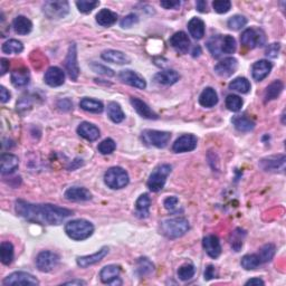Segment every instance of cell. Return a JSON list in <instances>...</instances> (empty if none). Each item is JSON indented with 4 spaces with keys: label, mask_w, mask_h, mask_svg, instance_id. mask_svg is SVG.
Segmentation results:
<instances>
[{
    "label": "cell",
    "mask_w": 286,
    "mask_h": 286,
    "mask_svg": "<svg viewBox=\"0 0 286 286\" xmlns=\"http://www.w3.org/2000/svg\"><path fill=\"white\" fill-rule=\"evenodd\" d=\"M220 43H221V35L214 36L207 41V47H208L209 52L212 53L214 57L216 58L220 57V56L223 55V53H221V48H220Z\"/></svg>",
    "instance_id": "cell-45"
},
{
    "label": "cell",
    "mask_w": 286,
    "mask_h": 286,
    "mask_svg": "<svg viewBox=\"0 0 286 286\" xmlns=\"http://www.w3.org/2000/svg\"><path fill=\"white\" fill-rule=\"evenodd\" d=\"M95 18H96L97 24L101 26H104V27H108V26H112L115 24L116 20H118V15H116V13H114V11L104 8L96 14Z\"/></svg>",
    "instance_id": "cell-28"
},
{
    "label": "cell",
    "mask_w": 286,
    "mask_h": 286,
    "mask_svg": "<svg viewBox=\"0 0 286 286\" xmlns=\"http://www.w3.org/2000/svg\"><path fill=\"white\" fill-rule=\"evenodd\" d=\"M188 29H189L190 35L194 37L195 39H201L205 36L206 32V26L205 22L202 21L200 18L195 17L188 22Z\"/></svg>",
    "instance_id": "cell-30"
},
{
    "label": "cell",
    "mask_w": 286,
    "mask_h": 286,
    "mask_svg": "<svg viewBox=\"0 0 286 286\" xmlns=\"http://www.w3.org/2000/svg\"><path fill=\"white\" fill-rule=\"evenodd\" d=\"M198 139L194 134H184L182 137L178 138L172 145V150L176 153L190 152L197 148Z\"/></svg>",
    "instance_id": "cell-11"
},
{
    "label": "cell",
    "mask_w": 286,
    "mask_h": 286,
    "mask_svg": "<svg viewBox=\"0 0 286 286\" xmlns=\"http://www.w3.org/2000/svg\"><path fill=\"white\" fill-rule=\"evenodd\" d=\"M120 273H121V268L118 265H107L102 268L100 273L101 281L105 284H121V281H119Z\"/></svg>",
    "instance_id": "cell-17"
},
{
    "label": "cell",
    "mask_w": 286,
    "mask_h": 286,
    "mask_svg": "<svg viewBox=\"0 0 286 286\" xmlns=\"http://www.w3.org/2000/svg\"><path fill=\"white\" fill-rule=\"evenodd\" d=\"M91 67H92V70L97 74L104 75V76H108V77L114 76V72H113V70L108 69V67L104 66V65H101V64L93 63L91 65Z\"/></svg>",
    "instance_id": "cell-53"
},
{
    "label": "cell",
    "mask_w": 286,
    "mask_h": 286,
    "mask_svg": "<svg viewBox=\"0 0 286 286\" xmlns=\"http://www.w3.org/2000/svg\"><path fill=\"white\" fill-rule=\"evenodd\" d=\"M58 107L61 108V110H63V111H70L71 108L73 107V104H72V102H71L70 100L65 99V100L59 101V102H58Z\"/></svg>",
    "instance_id": "cell-61"
},
{
    "label": "cell",
    "mask_w": 286,
    "mask_h": 286,
    "mask_svg": "<svg viewBox=\"0 0 286 286\" xmlns=\"http://www.w3.org/2000/svg\"><path fill=\"white\" fill-rule=\"evenodd\" d=\"M217 103L218 95L213 88H206L199 96V104L204 107H213Z\"/></svg>",
    "instance_id": "cell-29"
},
{
    "label": "cell",
    "mask_w": 286,
    "mask_h": 286,
    "mask_svg": "<svg viewBox=\"0 0 286 286\" xmlns=\"http://www.w3.org/2000/svg\"><path fill=\"white\" fill-rule=\"evenodd\" d=\"M39 282L32 274L26 272H15L7 276L2 281L3 286H14V285H38Z\"/></svg>",
    "instance_id": "cell-10"
},
{
    "label": "cell",
    "mask_w": 286,
    "mask_h": 286,
    "mask_svg": "<svg viewBox=\"0 0 286 286\" xmlns=\"http://www.w3.org/2000/svg\"><path fill=\"white\" fill-rule=\"evenodd\" d=\"M138 21H139V18H138L137 15L130 14V15H127L126 17H124L123 19L121 20V27L130 28V27H132L134 24H137Z\"/></svg>",
    "instance_id": "cell-54"
},
{
    "label": "cell",
    "mask_w": 286,
    "mask_h": 286,
    "mask_svg": "<svg viewBox=\"0 0 286 286\" xmlns=\"http://www.w3.org/2000/svg\"><path fill=\"white\" fill-rule=\"evenodd\" d=\"M43 13L50 19H61L70 13L67 1H46L43 5Z\"/></svg>",
    "instance_id": "cell-8"
},
{
    "label": "cell",
    "mask_w": 286,
    "mask_h": 286,
    "mask_svg": "<svg viewBox=\"0 0 286 286\" xmlns=\"http://www.w3.org/2000/svg\"><path fill=\"white\" fill-rule=\"evenodd\" d=\"M107 115L114 123H121L125 118L121 107L116 102H110L107 104Z\"/></svg>",
    "instance_id": "cell-37"
},
{
    "label": "cell",
    "mask_w": 286,
    "mask_h": 286,
    "mask_svg": "<svg viewBox=\"0 0 286 286\" xmlns=\"http://www.w3.org/2000/svg\"><path fill=\"white\" fill-rule=\"evenodd\" d=\"M189 228V221L183 217L170 218V219H165L161 223V232L170 239H176L183 236L188 232Z\"/></svg>",
    "instance_id": "cell-2"
},
{
    "label": "cell",
    "mask_w": 286,
    "mask_h": 286,
    "mask_svg": "<svg viewBox=\"0 0 286 286\" xmlns=\"http://www.w3.org/2000/svg\"><path fill=\"white\" fill-rule=\"evenodd\" d=\"M150 206H151V199H150L148 194L141 195L135 204V209H137V214L140 218H146L149 216Z\"/></svg>",
    "instance_id": "cell-33"
},
{
    "label": "cell",
    "mask_w": 286,
    "mask_h": 286,
    "mask_svg": "<svg viewBox=\"0 0 286 286\" xmlns=\"http://www.w3.org/2000/svg\"><path fill=\"white\" fill-rule=\"evenodd\" d=\"M1 50L5 54H19L24 51V45L17 39H9L2 45Z\"/></svg>",
    "instance_id": "cell-41"
},
{
    "label": "cell",
    "mask_w": 286,
    "mask_h": 286,
    "mask_svg": "<svg viewBox=\"0 0 286 286\" xmlns=\"http://www.w3.org/2000/svg\"><path fill=\"white\" fill-rule=\"evenodd\" d=\"M195 266L193 264H183L179 267L178 269V277L179 280H181L183 282L189 281L195 275Z\"/></svg>",
    "instance_id": "cell-47"
},
{
    "label": "cell",
    "mask_w": 286,
    "mask_h": 286,
    "mask_svg": "<svg viewBox=\"0 0 286 286\" xmlns=\"http://www.w3.org/2000/svg\"><path fill=\"white\" fill-rule=\"evenodd\" d=\"M171 172V165L170 164H160L154 169L152 174L150 175L148 180V188L153 193L162 190L165 181H167L168 176Z\"/></svg>",
    "instance_id": "cell-5"
},
{
    "label": "cell",
    "mask_w": 286,
    "mask_h": 286,
    "mask_svg": "<svg viewBox=\"0 0 286 286\" xmlns=\"http://www.w3.org/2000/svg\"><path fill=\"white\" fill-rule=\"evenodd\" d=\"M64 197L70 201H88L92 199V194L86 188L72 187L65 191Z\"/></svg>",
    "instance_id": "cell-20"
},
{
    "label": "cell",
    "mask_w": 286,
    "mask_h": 286,
    "mask_svg": "<svg viewBox=\"0 0 286 286\" xmlns=\"http://www.w3.org/2000/svg\"><path fill=\"white\" fill-rule=\"evenodd\" d=\"M116 148V144L114 140H112V139H105L102 142L100 143L99 146H97V150H99V152H101L102 154H110L113 151H114Z\"/></svg>",
    "instance_id": "cell-51"
},
{
    "label": "cell",
    "mask_w": 286,
    "mask_h": 286,
    "mask_svg": "<svg viewBox=\"0 0 286 286\" xmlns=\"http://www.w3.org/2000/svg\"><path fill=\"white\" fill-rule=\"evenodd\" d=\"M220 48H221V53H223V54H234V53L236 52V48H237L236 40H235L234 37L231 36V35L221 36Z\"/></svg>",
    "instance_id": "cell-42"
},
{
    "label": "cell",
    "mask_w": 286,
    "mask_h": 286,
    "mask_svg": "<svg viewBox=\"0 0 286 286\" xmlns=\"http://www.w3.org/2000/svg\"><path fill=\"white\" fill-rule=\"evenodd\" d=\"M285 156L284 154H277V156H270L263 158L259 161V167L264 171H277L278 169L284 168Z\"/></svg>",
    "instance_id": "cell-16"
},
{
    "label": "cell",
    "mask_w": 286,
    "mask_h": 286,
    "mask_svg": "<svg viewBox=\"0 0 286 286\" xmlns=\"http://www.w3.org/2000/svg\"><path fill=\"white\" fill-rule=\"evenodd\" d=\"M44 81L52 88H57V86L63 85L65 82V73L59 67L52 66L45 73Z\"/></svg>",
    "instance_id": "cell-15"
},
{
    "label": "cell",
    "mask_w": 286,
    "mask_h": 286,
    "mask_svg": "<svg viewBox=\"0 0 286 286\" xmlns=\"http://www.w3.org/2000/svg\"><path fill=\"white\" fill-rule=\"evenodd\" d=\"M170 45L180 54H187L190 47V39L184 32H178L170 38Z\"/></svg>",
    "instance_id": "cell-18"
},
{
    "label": "cell",
    "mask_w": 286,
    "mask_h": 286,
    "mask_svg": "<svg viewBox=\"0 0 286 286\" xmlns=\"http://www.w3.org/2000/svg\"><path fill=\"white\" fill-rule=\"evenodd\" d=\"M65 67L66 71L69 72V75L72 80L76 81L78 78V75H80V67H78L77 63V51L75 44H72L70 46V50L65 59Z\"/></svg>",
    "instance_id": "cell-12"
},
{
    "label": "cell",
    "mask_w": 286,
    "mask_h": 286,
    "mask_svg": "<svg viewBox=\"0 0 286 286\" xmlns=\"http://www.w3.org/2000/svg\"><path fill=\"white\" fill-rule=\"evenodd\" d=\"M99 5L100 2L97 0H81V1H76L77 9L83 14H89Z\"/></svg>",
    "instance_id": "cell-50"
},
{
    "label": "cell",
    "mask_w": 286,
    "mask_h": 286,
    "mask_svg": "<svg viewBox=\"0 0 286 286\" xmlns=\"http://www.w3.org/2000/svg\"><path fill=\"white\" fill-rule=\"evenodd\" d=\"M0 164H1V174L10 175L15 170H17L18 165H19V160L15 154L5 153L0 158Z\"/></svg>",
    "instance_id": "cell-25"
},
{
    "label": "cell",
    "mask_w": 286,
    "mask_h": 286,
    "mask_svg": "<svg viewBox=\"0 0 286 286\" xmlns=\"http://www.w3.org/2000/svg\"><path fill=\"white\" fill-rule=\"evenodd\" d=\"M80 107L84 111H88L91 113H101L104 108L102 102L93 100V99H89V97H84V99L81 101Z\"/></svg>",
    "instance_id": "cell-38"
},
{
    "label": "cell",
    "mask_w": 286,
    "mask_h": 286,
    "mask_svg": "<svg viewBox=\"0 0 286 286\" xmlns=\"http://www.w3.org/2000/svg\"><path fill=\"white\" fill-rule=\"evenodd\" d=\"M131 104L134 107V110L138 112L139 115H141L142 118L148 119V120H157L158 114L156 112H153L151 108L149 107V105L143 102L142 100L138 99V97H131Z\"/></svg>",
    "instance_id": "cell-24"
},
{
    "label": "cell",
    "mask_w": 286,
    "mask_h": 286,
    "mask_svg": "<svg viewBox=\"0 0 286 286\" xmlns=\"http://www.w3.org/2000/svg\"><path fill=\"white\" fill-rule=\"evenodd\" d=\"M196 7H197V10L200 11V13H207V8H208L207 2L204 1V0H199V1H197Z\"/></svg>",
    "instance_id": "cell-62"
},
{
    "label": "cell",
    "mask_w": 286,
    "mask_h": 286,
    "mask_svg": "<svg viewBox=\"0 0 286 286\" xmlns=\"http://www.w3.org/2000/svg\"><path fill=\"white\" fill-rule=\"evenodd\" d=\"M77 133L88 141H96L100 138L99 127L89 122H82L77 127Z\"/></svg>",
    "instance_id": "cell-23"
},
{
    "label": "cell",
    "mask_w": 286,
    "mask_h": 286,
    "mask_svg": "<svg viewBox=\"0 0 286 286\" xmlns=\"http://www.w3.org/2000/svg\"><path fill=\"white\" fill-rule=\"evenodd\" d=\"M11 84H13L15 88H24L29 83L31 80V74H29V71L26 69V67H21V69L15 70L13 73H11Z\"/></svg>",
    "instance_id": "cell-26"
},
{
    "label": "cell",
    "mask_w": 286,
    "mask_h": 286,
    "mask_svg": "<svg viewBox=\"0 0 286 286\" xmlns=\"http://www.w3.org/2000/svg\"><path fill=\"white\" fill-rule=\"evenodd\" d=\"M204 276H205V280L206 281H210L213 280L217 276V272H216V268L213 265H208L206 267L205 269V273H204Z\"/></svg>",
    "instance_id": "cell-58"
},
{
    "label": "cell",
    "mask_w": 286,
    "mask_h": 286,
    "mask_svg": "<svg viewBox=\"0 0 286 286\" xmlns=\"http://www.w3.org/2000/svg\"><path fill=\"white\" fill-rule=\"evenodd\" d=\"M137 266H138V273L140 274L141 276H144V275H148V274L152 273L153 269H154V266L151 262L149 261L148 258H140L137 263Z\"/></svg>",
    "instance_id": "cell-49"
},
{
    "label": "cell",
    "mask_w": 286,
    "mask_h": 286,
    "mask_svg": "<svg viewBox=\"0 0 286 286\" xmlns=\"http://www.w3.org/2000/svg\"><path fill=\"white\" fill-rule=\"evenodd\" d=\"M178 202H179V199L177 197H168L163 202L164 208L170 210V212H174V210L177 208V206H178Z\"/></svg>",
    "instance_id": "cell-56"
},
{
    "label": "cell",
    "mask_w": 286,
    "mask_h": 286,
    "mask_svg": "<svg viewBox=\"0 0 286 286\" xmlns=\"http://www.w3.org/2000/svg\"><path fill=\"white\" fill-rule=\"evenodd\" d=\"M14 246L9 242H2L0 245V258L3 265H10L14 261Z\"/></svg>",
    "instance_id": "cell-36"
},
{
    "label": "cell",
    "mask_w": 286,
    "mask_h": 286,
    "mask_svg": "<svg viewBox=\"0 0 286 286\" xmlns=\"http://www.w3.org/2000/svg\"><path fill=\"white\" fill-rule=\"evenodd\" d=\"M202 246H204L206 253L212 258L219 257L221 254V245L217 236L209 235L205 237L204 240H202Z\"/></svg>",
    "instance_id": "cell-19"
},
{
    "label": "cell",
    "mask_w": 286,
    "mask_h": 286,
    "mask_svg": "<svg viewBox=\"0 0 286 286\" xmlns=\"http://www.w3.org/2000/svg\"><path fill=\"white\" fill-rule=\"evenodd\" d=\"M15 210L18 216L32 223L40 225H59L74 213L51 204H32L25 200H17Z\"/></svg>",
    "instance_id": "cell-1"
},
{
    "label": "cell",
    "mask_w": 286,
    "mask_h": 286,
    "mask_svg": "<svg viewBox=\"0 0 286 286\" xmlns=\"http://www.w3.org/2000/svg\"><path fill=\"white\" fill-rule=\"evenodd\" d=\"M283 89L284 84L281 81L273 82L272 84L267 86L265 91V102H269V101L277 99V97L281 95V93L283 92Z\"/></svg>",
    "instance_id": "cell-35"
},
{
    "label": "cell",
    "mask_w": 286,
    "mask_h": 286,
    "mask_svg": "<svg viewBox=\"0 0 286 286\" xmlns=\"http://www.w3.org/2000/svg\"><path fill=\"white\" fill-rule=\"evenodd\" d=\"M160 5L164 9H176L180 6V1L178 0H163V1L160 2Z\"/></svg>",
    "instance_id": "cell-57"
},
{
    "label": "cell",
    "mask_w": 286,
    "mask_h": 286,
    "mask_svg": "<svg viewBox=\"0 0 286 286\" xmlns=\"http://www.w3.org/2000/svg\"><path fill=\"white\" fill-rule=\"evenodd\" d=\"M129 181V175L121 167L110 168L104 175V182L111 189H122Z\"/></svg>",
    "instance_id": "cell-4"
},
{
    "label": "cell",
    "mask_w": 286,
    "mask_h": 286,
    "mask_svg": "<svg viewBox=\"0 0 286 286\" xmlns=\"http://www.w3.org/2000/svg\"><path fill=\"white\" fill-rule=\"evenodd\" d=\"M281 51V44L273 43L267 46L266 48V56L270 58H276L278 56V53Z\"/></svg>",
    "instance_id": "cell-55"
},
{
    "label": "cell",
    "mask_w": 286,
    "mask_h": 286,
    "mask_svg": "<svg viewBox=\"0 0 286 286\" xmlns=\"http://www.w3.org/2000/svg\"><path fill=\"white\" fill-rule=\"evenodd\" d=\"M232 122L240 132H250L255 127V122L251 121L246 115H237L232 120Z\"/></svg>",
    "instance_id": "cell-34"
},
{
    "label": "cell",
    "mask_w": 286,
    "mask_h": 286,
    "mask_svg": "<svg viewBox=\"0 0 286 286\" xmlns=\"http://www.w3.org/2000/svg\"><path fill=\"white\" fill-rule=\"evenodd\" d=\"M64 284L65 285H85V282L81 281V280H75V281L66 282V283H64Z\"/></svg>",
    "instance_id": "cell-64"
},
{
    "label": "cell",
    "mask_w": 286,
    "mask_h": 286,
    "mask_svg": "<svg viewBox=\"0 0 286 286\" xmlns=\"http://www.w3.org/2000/svg\"><path fill=\"white\" fill-rule=\"evenodd\" d=\"M240 264H242V266L245 269L251 270V269L257 268L259 265H262V262L261 259H259V256L257 254H248L242 258Z\"/></svg>",
    "instance_id": "cell-44"
},
{
    "label": "cell",
    "mask_w": 286,
    "mask_h": 286,
    "mask_svg": "<svg viewBox=\"0 0 286 286\" xmlns=\"http://www.w3.org/2000/svg\"><path fill=\"white\" fill-rule=\"evenodd\" d=\"M245 236H246V232L245 231H243L242 228H236L235 231L232 232L231 245L235 251H239L240 250H242Z\"/></svg>",
    "instance_id": "cell-40"
},
{
    "label": "cell",
    "mask_w": 286,
    "mask_h": 286,
    "mask_svg": "<svg viewBox=\"0 0 286 286\" xmlns=\"http://www.w3.org/2000/svg\"><path fill=\"white\" fill-rule=\"evenodd\" d=\"M65 232L71 239L84 240L92 236L94 232V226L85 219L71 220L65 225Z\"/></svg>",
    "instance_id": "cell-3"
},
{
    "label": "cell",
    "mask_w": 286,
    "mask_h": 286,
    "mask_svg": "<svg viewBox=\"0 0 286 286\" xmlns=\"http://www.w3.org/2000/svg\"><path fill=\"white\" fill-rule=\"evenodd\" d=\"M245 285H264V281L261 280V278H258V277L250 278V281L246 282Z\"/></svg>",
    "instance_id": "cell-63"
},
{
    "label": "cell",
    "mask_w": 286,
    "mask_h": 286,
    "mask_svg": "<svg viewBox=\"0 0 286 286\" xmlns=\"http://www.w3.org/2000/svg\"><path fill=\"white\" fill-rule=\"evenodd\" d=\"M237 67H238L237 59L234 57H227L217 63V65L214 66V72L221 77H229L235 73Z\"/></svg>",
    "instance_id": "cell-14"
},
{
    "label": "cell",
    "mask_w": 286,
    "mask_h": 286,
    "mask_svg": "<svg viewBox=\"0 0 286 286\" xmlns=\"http://www.w3.org/2000/svg\"><path fill=\"white\" fill-rule=\"evenodd\" d=\"M213 7L216 13L226 14L232 8V2L229 0H216L213 2Z\"/></svg>",
    "instance_id": "cell-52"
},
{
    "label": "cell",
    "mask_w": 286,
    "mask_h": 286,
    "mask_svg": "<svg viewBox=\"0 0 286 286\" xmlns=\"http://www.w3.org/2000/svg\"><path fill=\"white\" fill-rule=\"evenodd\" d=\"M243 104L244 102L242 97L235 95V94H231V95L226 97V107L232 112H238L242 110Z\"/></svg>",
    "instance_id": "cell-46"
},
{
    "label": "cell",
    "mask_w": 286,
    "mask_h": 286,
    "mask_svg": "<svg viewBox=\"0 0 286 286\" xmlns=\"http://www.w3.org/2000/svg\"><path fill=\"white\" fill-rule=\"evenodd\" d=\"M272 63H269L266 59H262V61L256 62L253 67H251V75L255 81L261 82L264 80L265 77L268 76V74L272 71Z\"/></svg>",
    "instance_id": "cell-22"
},
{
    "label": "cell",
    "mask_w": 286,
    "mask_h": 286,
    "mask_svg": "<svg viewBox=\"0 0 286 286\" xmlns=\"http://www.w3.org/2000/svg\"><path fill=\"white\" fill-rule=\"evenodd\" d=\"M275 253H276L275 245H273V244H266V245H264L261 250H259L257 255L259 256V259H261L262 264H264V263H268L272 261Z\"/></svg>",
    "instance_id": "cell-43"
},
{
    "label": "cell",
    "mask_w": 286,
    "mask_h": 286,
    "mask_svg": "<svg viewBox=\"0 0 286 286\" xmlns=\"http://www.w3.org/2000/svg\"><path fill=\"white\" fill-rule=\"evenodd\" d=\"M120 80L125 84L133 86V88L144 89L146 88V82L144 78L141 77L138 73H135L134 71L131 70H123L120 72Z\"/></svg>",
    "instance_id": "cell-13"
},
{
    "label": "cell",
    "mask_w": 286,
    "mask_h": 286,
    "mask_svg": "<svg viewBox=\"0 0 286 286\" xmlns=\"http://www.w3.org/2000/svg\"><path fill=\"white\" fill-rule=\"evenodd\" d=\"M10 93L5 86H0V101L1 103H7L10 100Z\"/></svg>",
    "instance_id": "cell-59"
},
{
    "label": "cell",
    "mask_w": 286,
    "mask_h": 286,
    "mask_svg": "<svg viewBox=\"0 0 286 286\" xmlns=\"http://www.w3.org/2000/svg\"><path fill=\"white\" fill-rule=\"evenodd\" d=\"M13 27L18 35H27L32 32L33 22L25 16H18L13 21Z\"/></svg>",
    "instance_id": "cell-31"
},
{
    "label": "cell",
    "mask_w": 286,
    "mask_h": 286,
    "mask_svg": "<svg viewBox=\"0 0 286 286\" xmlns=\"http://www.w3.org/2000/svg\"><path fill=\"white\" fill-rule=\"evenodd\" d=\"M229 89L242 94H246L250 91V83L245 77H237L229 84Z\"/></svg>",
    "instance_id": "cell-39"
},
{
    "label": "cell",
    "mask_w": 286,
    "mask_h": 286,
    "mask_svg": "<svg viewBox=\"0 0 286 286\" xmlns=\"http://www.w3.org/2000/svg\"><path fill=\"white\" fill-rule=\"evenodd\" d=\"M59 263V256L50 250H44L36 257V266L40 272H52Z\"/></svg>",
    "instance_id": "cell-9"
},
{
    "label": "cell",
    "mask_w": 286,
    "mask_h": 286,
    "mask_svg": "<svg viewBox=\"0 0 286 286\" xmlns=\"http://www.w3.org/2000/svg\"><path fill=\"white\" fill-rule=\"evenodd\" d=\"M240 41L246 48L254 50L256 47H261L265 44L266 37L264 32L258 28H248L240 36Z\"/></svg>",
    "instance_id": "cell-7"
},
{
    "label": "cell",
    "mask_w": 286,
    "mask_h": 286,
    "mask_svg": "<svg viewBox=\"0 0 286 286\" xmlns=\"http://www.w3.org/2000/svg\"><path fill=\"white\" fill-rule=\"evenodd\" d=\"M101 57H102L105 62L119 64V65H123V64L130 63L129 56L120 51H114V50L104 51L102 53V55H101Z\"/></svg>",
    "instance_id": "cell-27"
},
{
    "label": "cell",
    "mask_w": 286,
    "mask_h": 286,
    "mask_svg": "<svg viewBox=\"0 0 286 286\" xmlns=\"http://www.w3.org/2000/svg\"><path fill=\"white\" fill-rule=\"evenodd\" d=\"M143 142L145 144L156 146V148H164L170 141L171 134L164 131L157 130H144L141 135Z\"/></svg>",
    "instance_id": "cell-6"
},
{
    "label": "cell",
    "mask_w": 286,
    "mask_h": 286,
    "mask_svg": "<svg viewBox=\"0 0 286 286\" xmlns=\"http://www.w3.org/2000/svg\"><path fill=\"white\" fill-rule=\"evenodd\" d=\"M107 253H108V247H103L93 255L81 256V257H77L76 263H77L78 266L82 267V268H86V267L92 266L94 264H96V263L102 261L105 256L107 255Z\"/></svg>",
    "instance_id": "cell-21"
},
{
    "label": "cell",
    "mask_w": 286,
    "mask_h": 286,
    "mask_svg": "<svg viewBox=\"0 0 286 286\" xmlns=\"http://www.w3.org/2000/svg\"><path fill=\"white\" fill-rule=\"evenodd\" d=\"M9 70V61L6 58H1L0 59V74L5 75L7 72Z\"/></svg>",
    "instance_id": "cell-60"
},
{
    "label": "cell",
    "mask_w": 286,
    "mask_h": 286,
    "mask_svg": "<svg viewBox=\"0 0 286 286\" xmlns=\"http://www.w3.org/2000/svg\"><path fill=\"white\" fill-rule=\"evenodd\" d=\"M178 80H179V74L174 70L162 71L154 76V81H156L158 84H162V85H172L175 84Z\"/></svg>",
    "instance_id": "cell-32"
},
{
    "label": "cell",
    "mask_w": 286,
    "mask_h": 286,
    "mask_svg": "<svg viewBox=\"0 0 286 286\" xmlns=\"http://www.w3.org/2000/svg\"><path fill=\"white\" fill-rule=\"evenodd\" d=\"M246 24H247V18L244 16H240V15H236V16L231 17L227 22L229 29H232V31H239V29L245 27Z\"/></svg>",
    "instance_id": "cell-48"
}]
</instances>
